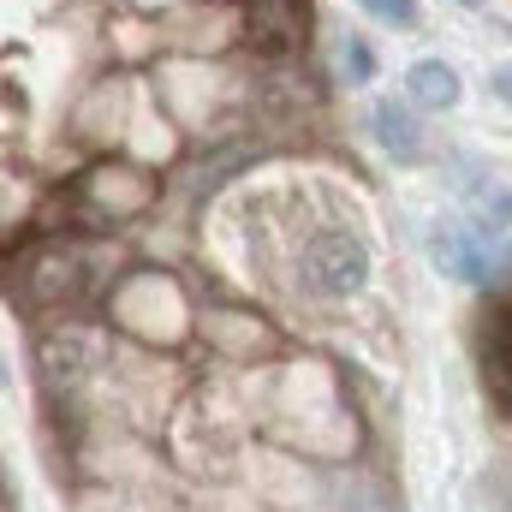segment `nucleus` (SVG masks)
<instances>
[{
	"label": "nucleus",
	"mask_w": 512,
	"mask_h": 512,
	"mask_svg": "<svg viewBox=\"0 0 512 512\" xmlns=\"http://www.w3.org/2000/svg\"><path fill=\"white\" fill-rule=\"evenodd\" d=\"M298 274H304V286H310L316 298H358V292L370 286V251H364L358 233L328 227V233H316V239L304 245Z\"/></svg>",
	"instance_id": "1"
},
{
	"label": "nucleus",
	"mask_w": 512,
	"mask_h": 512,
	"mask_svg": "<svg viewBox=\"0 0 512 512\" xmlns=\"http://www.w3.org/2000/svg\"><path fill=\"white\" fill-rule=\"evenodd\" d=\"M429 256L441 262V274H453V280H465V286H501V256H489L477 233H465V227H453V221L429 227Z\"/></svg>",
	"instance_id": "2"
},
{
	"label": "nucleus",
	"mask_w": 512,
	"mask_h": 512,
	"mask_svg": "<svg viewBox=\"0 0 512 512\" xmlns=\"http://www.w3.org/2000/svg\"><path fill=\"white\" fill-rule=\"evenodd\" d=\"M370 137L382 143L399 167L429 161V126L417 120V108H411V102H393V96L370 102Z\"/></svg>",
	"instance_id": "3"
},
{
	"label": "nucleus",
	"mask_w": 512,
	"mask_h": 512,
	"mask_svg": "<svg viewBox=\"0 0 512 512\" xmlns=\"http://www.w3.org/2000/svg\"><path fill=\"white\" fill-rule=\"evenodd\" d=\"M459 96H465V78H459V66H453V60L423 54V60H411V66H405V102H411V108L447 114V108H459Z\"/></svg>",
	"instance_id": "4"
},
{
	"label": "nucleus",
	"mask_w": 512,
	"mask_h": 512,
	"mask_svg": "<svg viewBox=\"0 0 512 512\" xmlns=\"http://www.w3.org/2000/svg\"><path fill=\"white\" fill-rule=\"evenodd\" d=\"M245 24H251V36L262 48H292V42H298V12H292L286 0H251Z\"/></svg>",
	"instance_id": "5"
},
{
	"label": "nucleus",
	"mask_w": 512,
	"mask_h": 512,
	"mask_svg": "<svg viewBox=\"0 0 512 512\" xmlns=\"http://www.w3.org/2000/svg\"><path fill=\"white\" fill-rule=\"evenodd\" d=\"M358 6H364L382 30H417V24H423V6H417V0H358Z\"/></svg>",
	"instance_id": "6"
},
{
	"label": "nucleus",
	"mask_w": 512,
	"mask_h": 512,
	"mask_svg": "<svg viewBox=\"0 0 512 512\" xmlns=\"http://www.w3.org/2000/svg\"><path fill=\"white\" fill-rule=\"evenodd\" d=\"M340 66H346V84H370V78H376L370 42H364V36H346V42H340Z\"/></svg>",
	"instance_id": "7"
},
{
	"label": "nucleus",
	"mask_w": 512,
	"mask_h": 512,
	"mask_svg": "<svg viewBox=\"0 0 512 512\" xmlns=\"http://www.w3.org/2000/svg\"><path fill=\"white\" fill-rule=\"evenodd\" d=\"M453 6H465V12H483V6H489V0H453Z\"/></svg>",
	"instance_id": "8"
}]
</instances>
